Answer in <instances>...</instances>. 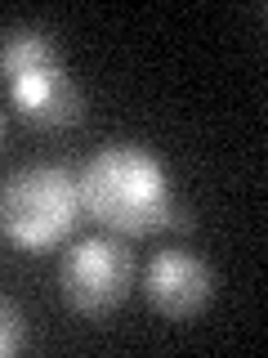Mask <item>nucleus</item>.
<instances>
[{
  "mask_svg": "<svg viewBox=\"0 0 268 358\" xmlns=\"http://www.w3.org/2000/svg\"><path fill=\"white\" fill-rule=\"evenodd\" d=\"M85 220L76 171L63 162L18 166L0 184V229L22 251H50L67 242Z\"/></svg>",
  "mask_w": 268,
  "mask_h": 358,
  "instance_id": "2",
  "label": "nucleus"
},
{
  "mask_svg": "<svg viewBox=\"0 0 268 358\" xmlns=\"http://www.w3.org/2000/svg\"><path fill=\"white\" fill-rule=\"evenodd\" d=\"M85 220H98L117 238L188 233L193 210L170 188L165 162L143 143H107L76 171Z\"/></svg>",
  "mask_w": 268,
  "mask_h": 358,
  "instance_id": "1",
  "label": "nucleus"
},
{
  "mask_svg": "<svg viewBox=\"0 0 268 358\" xmlns=\"http://www.w3.org/2000/svg\"><path fill=\"white\" fill-rule=\"evenodd\" d=\"M215 291H219L215 268L193 251H179V246L156 251L148 260V268H143V296H148V305L161 318H174V322L197 318L215 300Z\"/></svg>",
  "mask_w": 268,
  "mask_h": 358,
  "instance_id": "4",
  "label": "nucleus"
},
{
  "mask_svg": "<svg viewBox=\"0 0 268 358\" xmlns=\"http://www.w3.org/2000/svg\"><path fill=\"white\" fill-rule=\"evenodd\" d=\"M134 278H139V260L112 233H94V238L72 242L59 260L63 305L72 313H81V318H107V313H117L130 300Z\"/></svg>",
  "mask_w": 268,
  "mask_h": 358,
  "instance_id": "3",
  "label": "nucleus"
},
{
  "mask_svg": "<svg viewBox=\"0 0 268 358\" xmlns=\"http://www.w3.org/2000/svg\"><path fill=\"white\" fill-rule=\"evenodd\" d=\"M31 331H27V313H22L9 296H0V358H14L27 350Z\"/></svg>",
  "mask_w": 268,
  "mask_h": 358,
  "instance_id": "7",
  "label": "nucleus"
},
{
  "mask_svg": "<svg viewBox=\"0 0 268 358\" xmlns=\"http://www.w3.org/2000/svg\"><path fill=\"white\" fill-rule=\"evenodd\" d=\"M50 67H63V45L50 27L14 22V27L0 31V81L5 85L27 81V76L50 72Z\"/></svg>",
  "mask_w": 268,
  "mask_h": 358,
  "instance_id": "6",
  "label": "nucleus"
},
{
  "mask_svg": "<svg viewBox=\"0 0 268 358\" xmlns=\"http://www.w3.org/2000/svg\"><path fill=\"white\" fill-rule=\"evenodd\" d=\"M9 90V103L18 108V117L27 126L40 130H67V126H81L85 117V94L76 85V76L63 67H50V72H36L27 81L5 85Z\"/></svg>",
  "mask_w": 268,
  "mask_h": 358,
  "instance_id": "5",
  "label": "nucleus"
},
{
  "mask_svg": "<svg viewBox=\"0 0 268 358\" xmlns=\"http://www.w3.org/2000/svg\"><path fill=\"white\" fill-rule=\"evenodd\" d=\"M0 143H5V108H0Z\"/></svg>",
  "mask_w": 268,
  "mask_h": 358,
  "instance_id": "8",
  "label": "nucleus"
}]
</instances>
